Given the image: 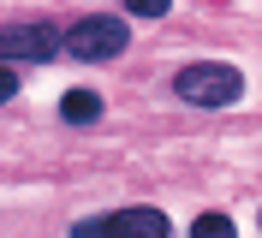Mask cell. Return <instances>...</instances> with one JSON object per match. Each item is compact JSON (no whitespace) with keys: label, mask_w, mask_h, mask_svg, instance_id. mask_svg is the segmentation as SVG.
Segmentation results:
<instances>
[{"label":"cell","mask_w":262,"mask_h":238,"mask_svg":"<svg viewBox=\"0 0 262 238\" xmlns=\"http://www.w3.org/2000/svg\"><path fill=\"white\" fill-rule=\"evenodd\" d=\"M173 95H179L185 107H232L238 95H245V78H238V66H221V60H196V66H179L173 72Z\"/></svg>","instance_id":"6da1fadb"},{"label":"cell","mask_w":262,"mask_h":238,"mask_svg":"<svg viewBox=\"0 0 262 238\" xmlns=\"http://www.w3.org/2000/svg\"><path fill=\"white\" fill-rule=\"evenodd\" d=\"M125 42H131L125 18L90 12V18H78V24L66 30V60H83V66H107V60H119V54H125Z\"/></svg>","instance_id":"7a4b0ae2"},{"label":"cell","mask_w":262,"mask_h":238,"mask_svg":"<svg viewBox=\"0 0 262 238\" xmlns=\"http://www.w3.org/2000/svg\"><path fill=\"white\" fill-rule=\"evenodd\" d=\"M66 30L54 24H0V60H60Z\"/></svg>","instance_id":"3957f363"},{"label":"cell","mask_w":262,"mask_h":238,"mask_svg":"<svg viewBox=\"0 0 262 238\" xmlns=\"http://www.w3.org/2000/svg\"><path fill=\"white\" fill-rule=\"evenodd\" d=\"M78 232H143V238H161L167 232V214L161 208H114V214H96V221H78Z\"/></svg>","instance_id":"277c9868"},{"label":"cell","mask_w":262,"mask_h":238,"mask_svg":"<svg viewBox=\"0 0 262 238\" xmlns=\"http://www.w3.org/2000/svg\"><path fill=\"white\" fill-rule=\"evenodd\" d=\"M60 119L66 125H96L101 119V95L96 90H66L60 95Z\"/></svg>","instance_id":"5b68a950"},{"label":"cell","mask_w":262,"mask_h":238,"mask_svg":"<svg viewBox=\"0 0 262 238\" xmlns=\"http://www.w3.org/2000/svg\"><path fill=\"white\" fill-rule=\"evenodd\" d=\"M191 232H196V238H232L238 226H232L227 214H196V226H191Z\"/></svg>","instance_id":"8992f818"},{"label":"cell","mask_w":262,"mask_h":238,"mask_svg":"<svg viewBox=\"0 0 262 238\" xmlns=\"http://www.w3.org/2000/svg\"><path fill=\"white\" fill-rule=\"evenodd\" d=\"M167 6H173V0H125L131 18H167Z\"/></svg>","instance_id":"52a82bcc"},{"label":"cell","mask_w":262,"mask_h":238,"mask_svg":"<svg viewBox=\"0 0 262 238\" xmlns=\"http://www.w3.org/2000/svg\"><path fill=\"white\" fill-rule=\"evenodd\" d=\"M12 95H18V72H12V66H6V60H0V107H6Z\"/></svg>","instance_id":"ba28073f"}]
</instances>
